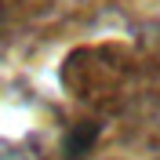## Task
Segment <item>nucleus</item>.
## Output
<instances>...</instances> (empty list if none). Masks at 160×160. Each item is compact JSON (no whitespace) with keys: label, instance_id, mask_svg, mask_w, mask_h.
<instances>
[{"label":"nucleus","instance_id":"1","mask_svg":"<svg viewBox=\"0 0 160 160\" xmlns=\"http://www.w3.org/2000/svg\"><path fill=\"white\" fill-rule=\"evenodd\" d=\"M91 138H95V128H91V124H88V128H80V131H73V135H69V157H80V153L88 149Z\"/></svg>","mask_w":160,"mask_h":160}]
</instances>
